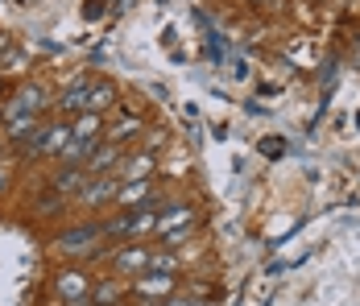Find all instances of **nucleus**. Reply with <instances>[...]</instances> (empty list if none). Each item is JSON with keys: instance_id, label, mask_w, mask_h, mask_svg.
<instances>
[{"instance_id": "11", "label": "nucleus", "mask_w": 360, "mask_h": 306, "mask_svg": "<svg viewBox=\"0 0 360 306\" xmlns=\"http://www.w3.org/2000/svg\"><path fill=\"white\" fill-rule=\"evenodd\" d=\"M116 103V91H112L108 83H100V87H87V112H104V108H112Z\"/></svg>"}, {"instance_id": "20", "label": "nucleus", "mask_w": 360, "mask_h": 306, "mask_svg": "<svg viewBox=\"0 0 360 306\" xmlns=\"http://www.w3.org/2000/svg\"><path fill=\"white\" fill-rule=\"evenodd\" d=\"M166 306H203V302H191V298H174V302H166Z\"/></svg>"}, {"instance_id": "17", "label": "nucleus", "mask_w": 360, "mask_h": 306, "mask_svg": "<svg viewBox=\"0 0 360 306\" xmlns=\"http://www.w3.org/2000/svg\"><path fill=\"white\" fill-rule=\"evenodd\" d=\"M149 269L153 273H174V257H149Z\"/></svg>"}, {"instance_id": "3", "label": "nucleus", "mask_w": 360, "mask_h": 306, "mask_svg": "<svg viewBox=\"0 0 360 306\" xmlns=\"http://www.w3.org/2000/svg\"><path fill=\"white\" fill-rule=\"evenodd\" d=\"M149 170H153V158L149 153H137L124 166H116V178H124V182H149Z\"/></svg>"}, {"instance_id": "8", "label": "nucleus", "mask_w": 360, "mask_h": 306, "mask_svg": "<svg viewBox=\"0 0 360 306\" xmlns=\"http://www.w3.org/2000/svg\"><path fill=\"white\" fill-rule=\"evenodd\" d=\"M174 286V273H153V277H141L137 281V294L141 298H153V294H166Z\"/></svg>"}, {"instance_id": "14", "label": "nucleus", "mask_w": 360, "mask_h": 306, "mask_svg": "<svg viewBox=\"0 0 360 306\" xmlns=\"http://www.w3.org/2000/svg\"><path fill=\"white\" fill-rule=\"evenodd\" d=\"M83 174L87 170H63L58 178H54V191H75V186L83 182Z\"/></svg>"}, {"instance_id": "12", "label": "nucleus", "mask_w": 360, "mask_h": 306, "mask_svg": "<svg viewBox=\"0 0 360 306\" xmlns=\"http://www.w3.org/2000/svg\"><path fill=\"white\" fill-rule=\"evenodd\" d=\"M71 133L79 136V141H96V136H100V116H96V112H83V120L75 125Z\"/></svg>"}, {"instance_id": "18", "label": "nucleus", "mask_w": 360, "mask_h": 306, "mask_svg": "<svg viewBox=\"0 0 360 306\" xmlns=\"http://www.w3.org/2000/svg\"><path fill=\"white\" fill-rule=\"evenodd\" d=\"M261 153H269V158H282V145H278V136H269V141H261Z\"/></svg>"}, {"instance_id": "5", "label": "nucleus", "mask_w": 360, "mask_h": 306, "mask_svg": "<svg viewBox=\"0 0 360 306\" xmlns=\"http://www.w3.org/2000/svg\"><path fill=\"white\" fill-rule=\"evenodd\" d=\"M116 182H120V178H100V182H87V186L79 191V199H83V203H104V199H116V191H120Z\"/></svg>"}, {"instance_id": "1", "label": "nucleus", "mask_w": 360, "mask_h": 306, "mask_svg": "<svg viewBox=\"0 0 360 306\" xmlns=\"http://www.w3.org/2000/svg\"><path fill=\"white\" fill-rule=\"evenodd\" d=\"M71 141H75L71 125H50V129L34 133V141H25V153H63Z\"/></svg>"}, {"instance_id": "2", "label": "nucleus", "mask_w": 360, "mask_h": 306, "mask_svg": "<svg viewBox=\"0 0 360 306\" xmlns=\"http://www.w3.org/2000/svg\"><path fill=\"white\" fill-rule=\"evenodd\" d=\"M191 219H195L191 207H166V211L158 215V232H162V236H166V232H182V228H191Z\"/></svg>"}, {"instance_id": "10", "label": "nucleus", "mask_w": 360, "mask_h": 306, "mask_svg": "<svg viewBox=\"0 0 360 306\" xmlns=\"http://www.w3.org/2000/svg\"><path fill=\"white\" fill-rule=\"evenodd\" d=\"M116 153H120V145H104V149H100V145H96V153H91V158H87V174H104L112 166V162H116Z\"/></svg>"}, {"instance_id": "15", "label": "nucleus", "mask_w": 360, "mask_h": 306, "mask_svg": "<svg viewBox=\"0 0 360 306\" xmlns=\"http://www.w3.org/2000/svg\"><path fill=\"white\" fill-rule=\"evenodd\" d=\"M137 129H141V120H137V116H124V120H120V125L112 129V145H120V136L137 133Z\"/></svg>"}, {"instance_id": "16", "label": "nucleus", "mask_w": 360, "mask_h": 306, "mask_svg": "<svg viewBox=\"0 0 360 306\" xmlns=\"http://www.w3.org/2000/svg\"><path fill=\"white\" fill-rule=\"evenodd\" d=\"M96 298H100V306H108V302H116V298H120V286H100V290H96Z\"/></svg>"}, {"instance_id": "13", "label": "nucleus", "mask_w": 360, "mask_h": 306, "mask_svg": "<svg viewBox=\"0 0 360 306\" xmlns=\"http://www.w3.org/2000/svg\"><path fill=\"white\" fill-rule=\"evenodd\" d=\"M83 290H87V286H83L79 273H63V277H58V294H67V298H75V302L83 298Z\"/></svg>"}, {"instance_id": "4", "label": "nucleus", "mask_w": 360, "mask_h": 306, "mask_svg": "<svg viewBox=\"0 0 360 306\" xmlns=\"http://www.w3.org/2000/svg\"><path fill=\"white\" fill-rule=\"evenodd\" d=\"M149 195H153V186H149V182H124V186L116 191V203H120V207H129V211H133V207L149 203Z\"/></svg>"}, {"instance_id": "6", "label": "nucleus", "mask_w": 360, "mask_h": 306, "mask_svg": "<svg viewBox=\"0 0 360 306\" xmlns=\"http://www.w3.org/2000/svg\"><path fill=\"white\" fill-rule=\"evenodd\" d=\"M96 236H100V228H75V232H63L58 244H63V253H83Z\"/></svg>"}, {"instance_id": "7", "label": "nucleus", "mask_w": 360, "mask_h": 306, "mask_svg": "<svg viewBox=\"0 0 360 306\" xmlns=\"http://www.w3.org/2000/svg\"><path fill=\"white\" fill-rule=\"evenodd\" d=\"M149 265V253L145 248H124V253H116V269L120 273H141Z\"/></svg>"}, {"instance_id": "19", "label": "nucleus", "mask_w": 360, "mask_h": 306, "mask_svg": "<svg viewBox=\"0 0 360 306\" xmlns=\"http://www.w3.org/2000/svg\"><path fill=\"white\" fill-rule=\"evenodd\" d=\"M182 240H191V228H182V232H166V244H182Z\"/></svg>"}, {"instance_id": "21", "label": "nucleus", "mask_w": 360, "mask_h": 306, "mask_svg": "<svg viewBox=\"0 0 360 306\" xmlns=\"http://www.w3.org/2000/svg\"><path fill=\"white\" fill-rule=\"evenodd\" d=\"M4 186H8V170H4V166H0V191H4Z\"/></svg>"}, {"instance_id": "9", "label": "nucleus", "mask_w": 360, "mask_h": 306, "mask_svg": "<svg viewBox=\"0 0 360 306\" xmlns=\"http://www.w3.org/2000/svg\"><path fill=\"white\" fill-rule=\"evenodd\" d=\"M87 87H91V83H87V79H79L71 91L58 100V108H63V112H87Z\"/></svg>"}]
</instances>
